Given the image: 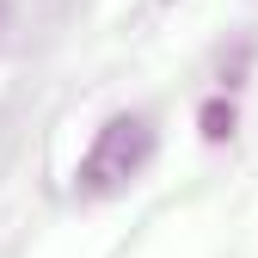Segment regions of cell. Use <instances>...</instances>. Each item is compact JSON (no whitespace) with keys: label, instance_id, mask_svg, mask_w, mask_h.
<instances>
[{"label":"cell","instance_id":"cell-1","mask_svg":"<svg viewBox=\"0 0 258 258\" xmlns=\"http://www.w3.org/2000/svg\"><path fill=\"white\" fill-rule=\"evenodd\" d=\"M148 160H154V123L142 111H117L99 136H92L80 172H74V190L80 197H123V190L148 172Z\"/></svg>","mask_w":258,"mask_h":258},{"label":"cell","instance_id":"cell-2","mask_svg":"<svg viewBox=\"0 0 258 258\" xmlns=\"http://www.w3.org/2000/svg\"><path fill=\"white\" fill-rule=\"evenodd\" d=\"M234 136V105L228 99H209L203 105V142H228Z\"/></svg>","mask_w":258,"mask_h":258}]
</instances>
